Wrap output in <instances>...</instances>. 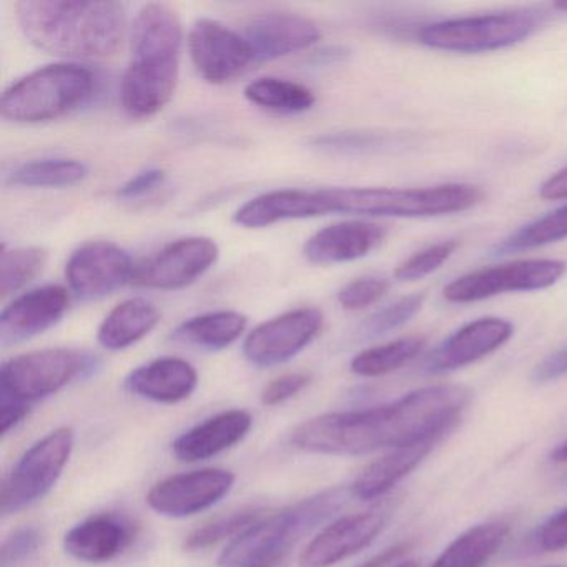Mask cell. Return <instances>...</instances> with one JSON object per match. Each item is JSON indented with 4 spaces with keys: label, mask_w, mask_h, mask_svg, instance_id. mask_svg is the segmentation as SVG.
<instances>
[{
    "label": "cell",
    "mask_w": 567,
    "mask_h": 567,
    "mask_svg": "<svg viewBox=\"0 0 567 567\" xmlns=\"http://www.w3.org/2000/svg\"><path fill=\"white\" fill-rule=\"evenodd\" d=\"M553 9L559 12H567V0H557V2H554Z\"/></svg>",
    "instance_id": "7dc6e473"
},
{
    "label": "cell",
    "mask_w": 567,
    "mask_h": 567,
    "mask_svg": "<svg viewBox=\"0 0 567 567\" xmlns=\"http://www.w3.org/2000/svg\"><path fill=\"white\" fill-rule=\"evenodd\" d=\"M537 25V16L526 11L471 16L423 25L417 31V42L434 51L483 54L527 41Z\"/></svg>",
    "instance_id": "ba28073f"
},
{
    "label": "cell",
    "mask_w": 567,
    "mask_h": 567,
    "mask_svg": "<svg viewBox=\"0 0 567 567\" xmlns=\"http://www.w3.org/2000/svg\"><path fill=\"white\" fill-rule=\"evenodd\" d=\"M84 162L74 158H39L16 167L6 184L24 188H64L81 184L87 178Z\"/></svg>",
    "instance_id": "f1b7e54d"
},
{
    "label": "cell",
    "mask_w": 567,
    "mask_h": 567,
    "mask_svg": "<svg viewBox=\"0 0 567 567\" xmlns=\"http://www.w3.org/2000/svg\"><path fill=\"white\" fill-rule=\"evenodd\" d=\"M550 461L557 464H566L567 463V440L563 441V443L557 444L553 451H550Z\"/></svg>",
    "instance_id": "bcb514c9"
},
{
    "label": "cell",
    "mask_w": 567,
    "mask_h": 567,
    "mask_svg": "<svg viewBox=\"0 0 567 567\" xmlns=\"http://www.w3.org/2000/svg\"><path fill=\"white\" fill-rule=\"evenodd\" d=\"M41 540V533L35 527H21L2 544L0 564H2V567H11L22 563L39 549Z\"/></svg>",
    "instance_id": "74e56055"
},
{
    "label": "cell",
    "mask_w": 567,
    "mask_h": 567,
    "mask_svg": "<svg viewBox=\"0 0 567 567\" xmlns=\"http://www.w3.org/2000/svg\"><path fill=\"white\" fill-rule=\"evenodd\" d=\"M534 546L543 553H557L567 549V506L547 517L536 533H534Z\"/></svg>",
    "instance_id": "f35d334b"
},
{
    "label": "cell",
    "mask_w": 567,
    "mask_h": 567,
    "mask_svg": "<svg viewBox=\"0 0 567 567\" xmlns=\"http://www.w3.org/2000/svg\"><path fill=\"white\" fill-rule=\"evenodd\" d=\"M384 235L386 230L371 221H341L311 235L305 244L303 254L315 265L350 264L377 250Z\"/></svg>",
    "instance_id": "ffe728a7"
},
{
    "label": "cell",
    "mask_w": 567,
    "mask_h": 567,
    "mask_svg": "<svg viewBox=\"0 0 567 567\" xmlns=\"http://www.w3.org/2000/svg\"><path fill=\"white\" fill-rule=\"evenodd\" d=\"M235 484V474L220 467L175 474L155 484L147 504L167 517H188L220 503Z\"/></svg>",
    "instance_id": "9a60e30c"
},
{
    "label": "cell",
    "mask_w": 567,
    "mask_h": 567,
    "mask_svg": "<svg viewBox=\"0 0 567 567\" xmlns=\"http://www.w3.org/2000/svg\"><path fill=\"white\" fill-rule=\"evenodd\" d=\"M547 567H564V566H547Z\"/></svg>",
    "instance_id": "681fc988"
},
{
    "label": "cell",
    "mask_w": 567,
    "mask_h": 567,
    "mask_svg": "<svg viewBox=\"0 0 567 567\" xmlns=\"http://www.w3.org/2000/svg\"><path fill=\"white\" fill-rule=\"evenodd\" d=\"M390 290V281L380 277L358 278L338 291V303L344 310L358 311L378 303Z\"/></svg>",
    "instance_id": "8d00e7d4"
},
{
    "label": "cell",
    "mask_w": 567,
    "mask_h": 567,
    "mask_svg": "<svg viewBox=\"0 0 567 567\" xmlns=\"http://www.w3.org/2000/svg\"><path fill=\"white\" fill-rule=\"evenodd\" d=\"M323 313L317 308H297L258 324L244 343L248 363L274 368L300 354L323 328Z\"/></svg>",
    "instance_id": "8fae6325"
},
{
    "label": "cell",
    "mask_w": 567,
    "mask_h": 567,
    "mask_svg": "<svg viewBox=\"0 0 567 567\" xmlns=\"http://www.w3.org/2000/svg\"><path fill=\"white\" fill-rule=\"evenodd\" d=\"M411 547H413V544L406 543V540H403V543L393 544V546L386 547V549L381 550V553H378L377 556L370 557V559L364 560V563H361L360 566L357 567L391 566V564L396 563L400 557H403L404 554L411 549Z\"/></svg>",
    "instance_id": "f6af8a7d"
},
{
    "label": "cell",
    "mask_w": 567,
    "mask_h": 567,
    "mask_svg": "<svg viewBox=\"0 0 567 567\" xmlns=\"http://www.w3.org/2000/svg\"><path fill=\"white\" fill-rule=\"evenodd\" d=\"M75 431L61 426L32 444L2 483L0 507L6 516L44 499L62 476L74 451Z\"/></svg>",
    "instance_id": "9c48e42d"
},
{
    "label": "cell",
    "mask_w": 567,
    "mask_h": 567,
    "mask_svg": "<svg viewBox=\"0 0 567 567\" xmlns=\"http://www.w3.org/2000/svg\"><path fill=\"white\" fill-rule=\"evenodd\" d=\"M424 295H408V297L400 298L394 303L381 308L377 313L370 315L363 323L360 324V334L363 340H373V338L384 337L398 328L404 327L410 323L421 308H423Z\"/></svg>",
    "instance_id": "836d02e7"
},
{
    "label": "cell",
    "mask_w": 567,
    "mask_h": 567,
    "mask_svg": "<svg viewBox=\"0 0 567 567\" xmlns=\"http://www.w3.org/2000/svg\"><path fill=\"white\" fill-rule=\"evenodd\" d=\"M184 29L167 4H147L132 28V59L121 84L124 111L148 118L167 107L177 91Z\"/></svg>",
    "instance_id": "277c9868"
},
{
    "label": "cell",
    "mask_w": 567,
    "mask_h": 567,
    "mask_svg": "<svg viewBox=\"0 0 567 567\" xmlns=\"http://www.w3.org/2000/svg\"><path fill=\"white\" fill-rule=\"evenodd\" d=\"M161 321L155 305L144 298H131L118 303L102 321L97 341L109 351H122L144 340Z\"/></svg>",
    "instance_id": "d4e9b609"
},
{
    "label": "cell",
    "mask_w": 567,
    "mask_h": 567,
    "mask_svg": "<svg viewBox=\"0 0 567 567\" xmlns=\"http://www.w3.org/2000/svg\"><path fill=\"white\" fill-rule=\"evenodd\" d=\"M539 197L544 200H567V167L560 168L540 185Z\"/></svg>",
    "instance_id": "ee69618b"
},
{
    "label": "cell",
    "mask_w": 567,
    "mask_h": 567,
    "mask_svg": "<svg viewBox=\"0 0 567 567\" xmlns=\"http://www.w3.org/2000/svg\"><path fill=\"white\" fill-rule=\"evenodd\" d=\"M124 386L128 393L152 403L177 404L197 390L198 373L182 358H157L132 370Z\"/></svg>",
    "instance_id": "7402d4cb"
},
{
    "label": "cell",
    "mask_w": 567,
    "mask_h": 567,
    "mask_svg": "<svg viewBox=\"0 0 567 567\" xmlns=\"http://www.w3.org/2000/svg\"><path fill=\"white\" fill-rule=\"evenodd\" d=\"M131 255L112 244L95 240L81 245L69 258L65 278L81 300H99L134 280Z\"/></svg>",
    "instance_id": "4fadbf2b"
},
{
    "label": "cell",
    "mask_w": 567,
    "mask_h": 567,
    "mask_svg": "<svg viewBox=\"0 0 567 567\" xmlns=\"http://www.w3.org/2000/svg\"><path fill=\"white\" fill-rule=\"evenodd\" d=\"M383 511L340 517L321 529L305 547L298 567H331L367 549L386 527Z\"/></svg>",
    "instance_id": "e0dca14e"
},
{
    "label": "cell",
    "mask_w": 567,
    "mask_h": 567,
    "mask_svg": "<svg viewBox=\"0 0 567 567\" xmlns=\"http://www.w3.org/2000/svg\"><path fill=\"white\" fill-rule=\"evenodd\" d=\"M95 78L79 64L45 65L12 84L2 95L0 111L16 124L55 121L82 107L94 94Z\"/></svg>",
    "instance_id": "8992f818"
},
{
    "label": "cell",
    "mask_w": 567,
    "mask_h": 567,
    "mask_svg": "<svg viewBox=\"0 0 567 567\" xmlns=\"http://www.w3.org/2000/svg\"><path fill=\"white\" fill-rule=\"evenodd\" d=\"M245 39L255 61L270 62L307 51L321 39L317 22L290 12H265L248 22Z\"/></svg>",
    "instance_id": "d6986e66"
},
{
    "label": "cell",
    "mask_w": 567,
    "mask_h": 567,
    "mask_svg": "<svg viewBox=\"0 0 567 567\" xmlns=\"http://www.w3.org/2000/svg\"><path fill=\"white\" fill-rule=\"evenodd\" d=\"M424 347V338L404 337L380 347L368 348L351 360L350 370L357 377H386L420 357Z\"/></svg>",
    "instance_id": "f546056e"
},
{
    "label": "cell",
    "mask_w": 567,
    "mask_h": 567,
    "mask_svg": "<svg viewBox=\"0 0 567 567\" xmlns=\"http://www.w3.org/2000/svg\"><path fill=\"white\" fill-rule=\"evenodd\" d=\"M167 174L161 168H148V171L141 172V174L132 177L131 181L125 182L118 188L117 195L124 200H134V198L144 197L151 192L157 190L158 187L164 185Z\"/></svg>",
    "instance_id": "60d3db41"
},
{
    "label": "cell",
    "mask_w": 567,
    "mask_h": 567,
    "mask_svg": "<svg viewBox=\"0 0 567 567\" xmlns=\"http://www.w3.org/2000/svg\"><path fill=\"white\" fill-rule=\"evenodd\" d=\"M457 241L447 240L431 245L417 254L411 255L403 264L398 265L394 278L398 281H417L440 270L456 251Z\"/></svg>",
    "instance_id": "d590c367"
},
{
    "label": "cell",
    "mask_w": 567,
    "mask_h": 567,
    "mask_svg": "<svg viewBox=\"0 0 567 567\" xmlns=\"http://www.w3.org/2000/svg\"><path fill=\"white\" fill-rule=\"evenodd\" d=\"M394 567H420V564H417L416 560L410 559L403 560V563L396 564Z\"/></svg>",
    "instance_id": "c3c4849f"
},
{
    "label": "cell",
    "mask_w": 567,
    "mask_h": 567,
    "mask_svg": "<svg viewBox=\"0 0 567 567\" xmlns=\"http://www.w3.org/2000/svg\"><path fill=\"white\" fill-rule=\"evenodd\" d=\"M188 52L198 74L210 84H227L240 78L255 62L245 35L212 19H200L192 25Z\"/></svg>",
    "instance_id": "7c38bea8"
},
{
    "label": "cell",
    "mask_w": 567,
    "mask_h": 567,
    "mask_svg": "<svg viewBox=\"0 0 567 567\" xmlns=\"http://www.w3.org/2000/svg\"><path fill=\"white\" fill-rule=\"evenodd\" d=\"M16 12L25 39L59 58H112L127 32L125 6L109 0H24L16 4Z\"/></svg>",
    "instance_id": "3957f363"
},
{
    "label": "cell",
    "mask_w": 567,
    "mask_h": 567,
    "mask_svg": "<svg viewBox=\"0 0 567 567\" xmlns=\"http://www.w3.org/2000/svg\"><path fill=\"white\" fill-rule=\"evenodd\" d=\"M69 301V291L59 285L34 288L16 298L0 315V343L12 347L51 330L64 317Z\"/></svg>",
    "instance_id": "ac0fdd59"
},
{
    "label": "cell",
    "mask_w": 567,
    "mask_h": 567,
    "mask_svg": "<svg viewBox=\"0 0 567 567\" xmlns=\"http://www.w3.org/2000/svg\"><path fill=\"white\" fill-rule=\"evenodd\" d=\"M391 137L374 132H337L311 138V147L330 154H367L390 147Z\"/></svg>",
    "instance_id": "e575fe53"
},
{
    "label": "cell",
    "mask_w": 567,
    "mask_h": 567,
    "mask_svg": "<svg viewBox=\"0 0 567 567\" xmlns=\"http://www.w3.org/2000/svg\"><path fill=\"white\" fill-rule=\"evenodd\" d=\"M567 238V205L549 212L544 217L524 225L519 230L511 234L509 237L501 240L499 244L491 248V254L507 255L517 254V251L533 250V248L546 247V245L557 244V241Z\"/></svg>",
    "instance_id": "4dcf8cb0"
},
{
    "label": "cell",
    "mask_w": 567,
    "mask_h": 567,
    "mask_svg": "<svg viewBox=\"0 0 567 567\" xmlns=\"http://www.w3.org/2000/svg\"><path fill=\"white\" fill-rule=\"evenodd\" d=\"M254 417L245 410H228L195 424L172 443V453L184 463L210 460L250 433Z\"/></svg>",
    "instance_id": "44dd1931"
},
{
    "label": "cell",
    "mask_w": 567,
    "mask_h": 567,
    "mask_svg": "<svg viewBox=\"0 0 567 567\" xmlns=\"http://www.w3.org/2000/svg\"><path fill=\"white\" fill-rule=\"evenodd\" d=\"M460 384H434L368 410L327 413L298 424L290 441L297 450L328 456H363L420 441H440L470 403Z\"/></svg>",
    "instance_id": "6da1fadb"
},
{
    "label": "cell",
    "mask_w": 567,
    "mask_h": 567,
    "mask_svg": "<svg viewBox=\"0 0 567 567\" xmlns=\"http://www.w3.org/2000/svg\"><path fill=\"white\" fill-rule=\"evenodd\" d=\"M244 94L251 104L285 115L305 114L317 104L311 89L287 79H257L245 87Z\"/></svg>",
    "instance_id": "83f0119b"
},
{
    "label": "cell",
    "mask_w": 567,
    "mask_h": 567,
    "mask_svg": "<svg viewBox=\"0 0 567 567\" xmlns=\"http://www.w3.org/2000/svg\"><path fill=\"white\" fill-rule=\"evenodd\" d=\"M436 443L434 440L420 441L388 451L384 456L378 457L358 474L350 486L351 496L360 501H373L390 493L400 481L426 460Z\"/></svg>",
    "instance_id": "cb8c5ba5"
},
{
    "label": "cell",
    "mask_w": 567,
    "mask_h": 567,
    "mask_svg": "<svg viewBox=\"0 0 567 567\" xmlns=\"http://www.w3.org/2000/svg\"><path fill=\"white\" fill-rule=\"evenodd\" d=\"M31 413V406L14 403V401H0V431L9 434L19 426Z\"/></svg>",
    "instance_id": "7bdbcfd3"
},
{
    "label": "cell",
    "mask_w": 567,
    "mask_h": 567,
    "mask_svg": "<svg viewBox=\"0 0 567 567\" xmlns=\"http://www.w3.org/2000/svg\"><path fill=\"white\" fill-rule=\"evenodd\" d=\"M218 254L212 238H181L141 265L132 281L152 290H182L204 277L217 264Z\"/></svg>",
    "instance_id": "5bb4252c"
},
{
    "label": "cell",
    "mask_w": 567,
    "mask_h": 567,
    "mask_svg": "<svg viewBox=\"0 0 567 567\" xmlns=\"http://www.w3.org/2000/svg\"><path fill=\"white\" fill-rule=\"evenodd\" d=\"M134 539L132 524L112 514H99L72 527L64 549L81 563L102 564L121 556Z\"/></svg>",
    "instance_id": "603a6c76"
},
{
    "label": "cell",
    "mask_w": 567,
    "mask_h": 567,
    "mask_svg": "<svg viewBox=\"0 0 567 567\" xmlns=\"http://www.w3.org/2000/svg\"><path fill=\"white\" fill-rule=\"evenodd\" d=\"M248 318L240 311L220 310L188 318L172 333V340L207 351H220L240 340Z\"/></svg>",
    "instance_id": "484cf974"
},
{
    "label": "cell",
    "mask_w": 567,
    "mask_h": 567,
    "mask_svg": "<svg viewBox=\"0 0 567 567\" xmlns=\"http://www.w3.org/2000/svg\"><path fill=\"white\" fill-rule=\"evenodd\" d=\"M483 200L484 192L470 184L424 188H284L251 198L235 212L234 221L244 228H265L331 214L433 218L471 210Z\"/></svg>",
    "instance_id": "7a4b0ae2"
},
{
    "label": "cell",
    "mask_w": 567,
    "mask_h": 567,
    "mask_svg": "<svg viewBox=\"0 0 567 567\" xmlns=\"http://www.w3.org/2000/svg\"><path fill=\"white\" fill-rule=\"evenodd\" d=\"M311 383V377L307 373H290L270 381L261 391V403L265 406H278L285 401L291 400Z\"/></svg>",
    "instance_id": "ab89813d"
},
{
    "label": "cell",
    "mask_w": 567,
    "mask_h": 567,
    "mask_svg": "<svg viewBox=\"0 0 567 567\" xmlns=\"http://www.w3.org/2000/svg\"><path fill=\"white\" fill-rule=\"evenodd\" d=\"M261 519L260 509H241L228 514V516L218 517V519L210 520L204 526L197 527L185 537L184 547L187 550H204L221 540L230 539V537L240 536L247 527Z\"/></svg>",
    "instance_id": "d6a6232c"
},
{
    "label": "cell",
    "mask_w": 567,
    "mask_h": 567,
    "mask_svg": "<svg viewBox=\"0 0 567 567\" xmlns=\"http://www.w3.org/2000/svg\"><path fill=\"white\" fill-rule=\"evenodd\" d=\"M97 358L85 351L49 348L19 354L2 364L0 401L31 406L64 390L72 381L97 368Z\"/></svg>",
    "instance_id": "52a82bcc"
},
{
    "label": "cell",
    "mask_w": 567,
    "mask_h": 567,
    "mask_svg": "<svg viewBox=\"0 0 567 567\" xmlns=\"http://www.w3.org/2000/svg\"><path fill=\"white\" fill-rule=\"evenodd\" d=\"M509 534L503 523H483L457 536L430 567H484Z\"/></svg>",
    "instance_id": "4316f807"
},
{
    "label": "cell",
    "mask_w": 567,
    "mask_h": 567,
    "mask_svg": "<svg viewBox=\"0 0 567 567\" xmlns=\"http://www.w3.org/2000/svg\"><path fill=\"white\" fill-rule=\"evenodd\" d=\"M350 489H327L280 513L261 517L235 537L218 557L220 567H270L305 534L343 506Z\"/></svg>",
    "instance_id": "5b68a950"
},
{
    "label": "cell",
    "mask_w": 567,
    "mask_h": 567,
    "mask_svg": "<svg viewBox=\"0 0 567 567\" xmlns=\"http://www.w3.org/2000/svg\"><path fill=\"white\" fill-rule=\"evenodd\" d=\"M567 377V343L547 354L543 361L534 367L533 381L537 384L553 383Z\"/></svg>",
    "instance_id": "b9f144b4"
},
{
    "label": "cell",
    "mask_w": 567,
    "mask_h": 567,
    "mask_svg": "<svg viewBox=\"0 0 567 567\" xmlns=\"http://www.w3.org/2000/svg\"><path fill=\"white\" fill-rule=\"evenodd\" d=\"M566 274V264L550 258L511 261L471 271L444 288L450 303H476L514 291H539L554 287Z\"/></svg>",
    "instance_id": "30bf717a"
},
{
    "label": "cell",
    "mask_w": 567,
    "mask_h": 567,
    "mask_svg": "<svg viewBox=\"0 0 567 567\" xmlns=\"http://www.w3.org/2000/svg\"><path fill=\"white\" fill-rule=\"evenodd\" d=\"M514 324L504 318L484 317L464 324L441 341L421 361L420 370L426 374H444L470 367L513 338Z\"/></svg>",
    "instance_id": "2e32d148"
},
{
    "label": "cell",
    "mask_w": 567,
    "mask_h": 567,
    "mask_svg": "<svg viewBox=\"0 0 567 567\" xmlns=\"http://www.w3.org/2000/svg\"><path fill=\"white\" fill-rule=\"evenodd\" d=\"M48 264V251L39 247L4 248L0 258V293L8 298L28 287Z\"/></svg>",
    "instance_id": "1f68e13d"
}]
</instances>
